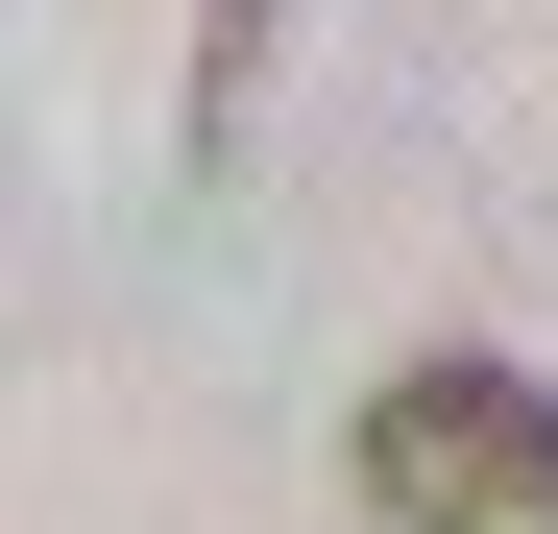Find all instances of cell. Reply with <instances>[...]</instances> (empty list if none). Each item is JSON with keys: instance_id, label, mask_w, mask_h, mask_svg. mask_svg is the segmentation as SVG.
<instances>
[{"instance_id": "cell-1", "label": "cell", "mask_w": 558, "mask_h": 534, "mask_svg": "<svg viewBox=\"0 0 558 534\" xmlns=\"http://www.w3.org/2000/svg\"><path fill=\"white\" fill-rule=\"evenodd\" d=\"M340 510H364V534H558V365H510V340H413V365H364Z\"/></svg>"}, {"instance_id": "cell-2", "label": "cell", "mask_w": 558, "mask_h": 534, "mask_svg": "<svg viewBox=\"0 0 558 534\" xmlns=\"http://www.w3.org/2000/svg\"><path fill=\"white\" fill-rule=\"evenodd\" d=\"M292 25H316V0H195V73H170V170H243V122H267V73H292Z\"/></svg>"}]
</instances>
